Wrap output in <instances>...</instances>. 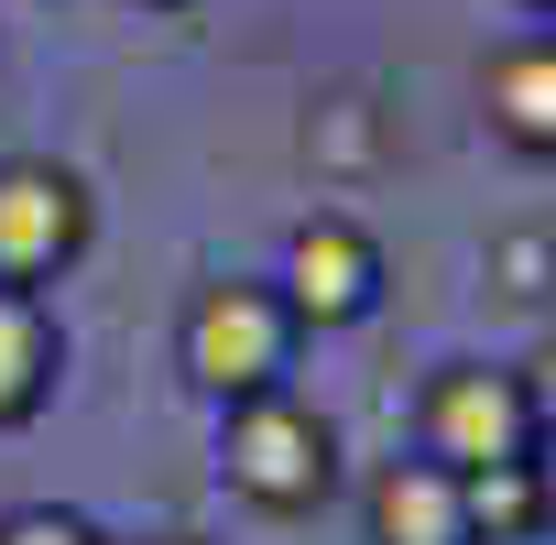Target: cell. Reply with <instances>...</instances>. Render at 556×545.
I'll list each match as a JSON object with an SVG mask.
<instances>
[{"label": "cell", "mask_w": 556, "mask_h": 545, "mask_svg": "<svg viewBox=\"0 0 556 545\" xmlns=\"http://www.w3.org/2000/svg\"><path fill=\"white\" fill-rule=\"evenodd\" d=\"M295 350H306V328L285 317L273 272H218V284H197L186 317H175V371H186L197 404L285 393V382H295Z\"/></svg>", "instance_id": "2"}, {"label": "cell", "mask_w": 556, "mask_h": 545, "mask_svg": "<svg viewBox=\"0 0 556 545\" xmlns=\"http://www.w3.org/2000/svg\"><path fill=\"white\" fill-rule=\"evenodd\" d=\"M458 502H469V545H534V480H523V458L513 469H469Z\"/></svg>", "instance_id": "9"}, {"label": "cell", "mask_w": 556, "mask_h": 545, "mask_svg": "<svg viewBox=\"0 0 556 545\" xmlns=\"http://www.w3.org/2000/svg\"><path fill=\"white\" fill-rule=\"evenodd\" d=\"M66 382V317L55 295H12L0 284V436H23Z\"/></svg>", "instance_id": "8"}, {"label": "cell", "mask_w": 556, "mask_h": 545, "mask_svg": "<svg viewBox=\"0 0 556 545\" xmlns=\"http://www.w3.org/2000/svg\"><path fill=\"white\" fill-rule=\"evenodd\" d=\"M0 545H110L77 502H12L0 512Z\"/></svg>", "instance_id": "10"}, {"label": "cell", "mask_w": 556, "mask_h": 545, "mask_svg": "<svg viewBox=\"0 0 556 545\" xmlns=\"http://www.w3.org/2000/svg\"><path fill=\"white\" fill-rule=\"evenodd\" d=\"M534 404H523V371L513 360H437L426 371V393H415V458H437V469H513V458H534Z\"/></svg>", "instance_id": "4"}, {"label": "cell", "mask_w": 556, "mask_h": 545, "mask_svg": "<svg viewBox=\"0 0 556 545\" xmlns=\"http://www.w3.org/2000/svg\"><path fill=\"white\" fill-rule=\"evenodd\" d=\"M523 480H534V545H556V426L534 436V458H523Z\"/></svg>", "instance_id": "11"}, {"label": "cell", "mask_w": 556, "mask_h": 545, "mask_svg": "<svg viewBox=\"0 0 556 545\" xmlns=\"http://www.w3.org/2000/svg\"><path fill=\"white\" fill-rule=\"evenodd\" d=\"M480 121H491L502 153L556 164V34H513V45L480 66Z\"/></svg>", "instance_id": "7"}, {"label": "cell", "mask_w": 556, "mask_h": 545, "mask_svg": "<svg viewBox=\"0 0 556 545\" xmlns=\"http://www.w3.org/2000/svg\"><path fill=\"white\" fill-rule=\"evenodd\" d=\"M99 240V197L77 164L55 153H0V284L12 295H55Z\"/></svg>", "instance_id": "5"}, {"label": "cell", "mask_w": 556, "mask_h": 545, "mask_svg": "<svg viewBox=\"0 0 556 545\" xmlns=\"http://www.w3.org/2000/svg\"><path fill=\"white\" fill-rule=\"evenodd\" d=\"M273 295H285V317L306 339H339V328H371L382 295H393V251L371 218L350 207H306L285 229V262H273Z\"/></svg>", "instance_id": "3"}, {"label": "cell", "mask_w": 556, "mask_h": 545, "mask_svg": "<svg viewBox=\"0 0 556 545\" xmlns=\"http://www.w3.org/2000/svg\"><path fill=\"white\" fill-rule=\"evenodd\" d=\"M534 23H545V34H556V0H534Z\"/></svg>", "instance_id": "14"}, {"label": "cell", "mask_w": 556, "mask_h": 545, "mask_svg": "<svg viewBox=\"0 0 556 545\" xmlns=\"http://www.w3.org/2000/svg\"><path fill=\"white\" fill-rule=\"evenodd\" d=\"M153 545H197V534H153Z\"/></svg>", "instance_id": "15"}, {"label": "cell", "mask_w": 556, "mask_h": 545, "mask_svg": "<svg viewBox=\"0 0 556 545\" xmlns=\"http://www.w3.org/2000/svg\"><path fill=\"white\" fill-rule=\"evenodd\" d=\"M523 404H534V426H556V339L523 360Z\"/></svg>", "instance_id": "12"}, {"label": "cell", "mask_w": 556, "mask_h": 545, "mask_svg": "<svg viewBox=\"0 0 556 545\" xmlns=\"http://www.w3.org/2000/svg\"><path fill=\"white\" fill-rule=\"evenodd\" d=\"M361 545H469V502H458V469L437 458H382L361 480Z\"/></svg>", "instance_id": "6"}, {"label": "cell", "mask_w": 556, "mask_h": 545, "mask_svg": "<svg viewBox=\"0 0 556 545\" xmlns=\"http://www.w3.org/2000/svg\"><path fill=\"white\" fill-rule=\"evenodd\" d=\"M131 12H197V0H131Z\"/></svg>", "instance_id": "13"}, {"label": "cell", "mask_w": 556, "mask_h": 545, "mask_svg": "<svg viewBox=\"0 0 556 545\" xmlns=\"http://www.w3.org/2000/svg\"><path fill=\"white\" fill-rule=\"evenodd\" d=\"M350 480V447H339V415L306 404L295 382L285 393H251V404H218V491L262 523H306L328 512Z\"/></svg>", "instance_id": "1"}]
</instances>
